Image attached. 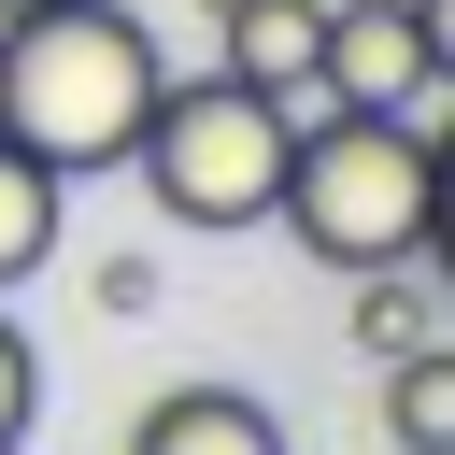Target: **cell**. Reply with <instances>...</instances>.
Here are the masks:
<instances>
[{
    "mask_svg": "<svg viewBox=\"0 0 455 455\" xmlns=\"http://www.w3.org/2000/svg\"><path fill=\"white\" fill-rule=\"evenodd\" d=\"M427 213H441V142L412 114H370V100H299V142H284V185H270V228L327 270H427Z\"/></svg>",
    "mask_w": 455,
    "mask_h": 455,
    "instance_id": "cell-1",
    "label": "cell"
},
{
    "mask_svg": "<svg viewBox=\"0 0 455 455\" xmlns=\"http://www.w3.org/2000/svg\"><path fill=\"white\" fill-rule=\"evenodd\" d=\"M156 71L171 57H156L142 14H114V0H14V28H0V142H28L57 185L128 171Z\"/></svg>",
    "mask_w": 455,
    "mask_h": 455,
    "instance_id": "cell-2",
    "label": "cell"
},
{
    "mask_svg": "<svg viewBox=\"0 0 455 455\" xmlns=\"http://www.w3.org/2000/svg\"><path fill=\"white\" fill-rule=\"evenodd\" d=\"M284 142H299V114L270 100V85H242V71H156V100H142V185H156V213L171 228H270V185H284Z\"/></svg>",
    "mask_w": 455,
    "mask_h": 455,
    "instance_id": "cell-3",
    "label": "cell"
},
{
    "mask_svg": "<svg viewBox=\"0 0 455 455\" xmlns=\"http://www.w3.org/2000/svg\"><path fill=\"white\" fill-rule=\"evenodd\" d=\"M313 100H370V114H412V100H441L412 0H327V57H313Z\"/></svg>",
    "mask_w": 455,
    "mask_h": 455,
    "instance_id": "cell-4",
    "label": "cell"
},
{
    "mask_svg": "<svg viewBox=\"0 0 455 455\" xmlns=\"http://www.w3.org/2000/svg\"><path fill=\"white\" fill-rule=\"evenodd\" d=\"M213 28H228V57H213V71H242V85H270L284 114L313 100V57H327V0H228Z\"/></svg>",
    "mask_w": 455,
    "mask_h": 455,
    "instance_id": "cell-5",
    "label": "cell"
},
{
    "mask_svg": "<svg viewBox=\"0 0 455 455\" xmlns=\"http://www.w3.org/2000/svg\"><path fill=\"white\" fill-rule=\"evenodd\" d=\"M128 455H284V427H270V398H242V384H171V398L128 427Z\"/></svg>",
    "mask_w": 455,
    "mask_h": 455,
    "instance_id": "cell-6",
    "label": "cell"
},
{
    "mask_svg": "<svg viewBox=\"0 0 455 455\" xmlns=\"http://www.w3.org/2000/svg\"><path fill=\"white\" fill-rule=\"evenodd\" d=\"M384 441L398 455H455V341H398L384 355Z\"/></svg>",
    "mask_w": 455,
    "mask_h": 455,
    "instance_id": "cell-7",
    "label": "cell"
},
{
    "mask_svg": "<svg viewBox=\"0 0 455 455\" xmlns=\"http://www.w3.org/2000/svg\"><path fill=\"white\" fill-rule=\"evenodd\" d=\"M57 199H71V185H57L28 142H0V284H28V270L57 256Z\"/></svg>",
    "mask_w": 455,
    "mask_h": 455,
    "instance_id": "cell-8",
    "label": "cell"
},
{
    "mask_svg": "<svg viewBox=\"0 0 455 455\" xmlns=\"http://www.w3.org/2000/svg\"><path fill=\"white\" fill-rule=\"evenodd\" d=\"M28 412H43V355H28V327L0 313V455L28 441Z\"/></svg>",
    "mask_w": 455,
    "mask_h": 455,
    "instance_id": "cell-9",
    "label": "cell"
},
{
    "mask_svg": "<svg viewBox=\"0 0 455 455\" xmlns=\"http://www.w3.org/2000/svg\"><path fill=\"white\" fill-rule=\"evenodd\" d=\"M427 142H441V213H427V270L455 284V128H427Z\"/></svg>",
    "mask_w": 455,
    "mask_h": 455,
    "instance_id": "cell-10",
    "label": "cell"
},
{
    "mask_svg": "<svg viewBox=\"0 0 455 455\" xmlns=\"http://www.w3.org/2000/svg\"><path fill=\"white\" fill-rule=\"evenodd\" d=\"M412 28H427V71H441V100H455V0H412Z\"/></svg>",
    "mask_w": 455,
    "mask_h": 455,
    "instance_id": "cell-11",
    "label": "cell"
},
{
    "mask_svg": "<svg viewBox=\"0 0 455 455\" xmlns=\"http://www.w3.org/2000/svg\"><path fill=\"white\" fill-rule=\"evenodd\" d=\"M0 28H14V0H0Z\"/></svg>",
    "mask_w": 455,
    "mask_h": 455,
    "instance_id": "cell-12",
    "label": "cell"
},
{
    "mask_svg": "<svg viewBox=\"0 0 455 455\" xmlns=\"http://www.w3.org/2000/svg\"><path fill=\"white\" fill-rule=\"evenodd\" d=\"M199 14H228V0H199Z\"/></svg>",
    "mask_w": 455,
    "mask_h": 455,
    "instance_id": "cell-13",
    "label": "cell"
}]
</instances>
